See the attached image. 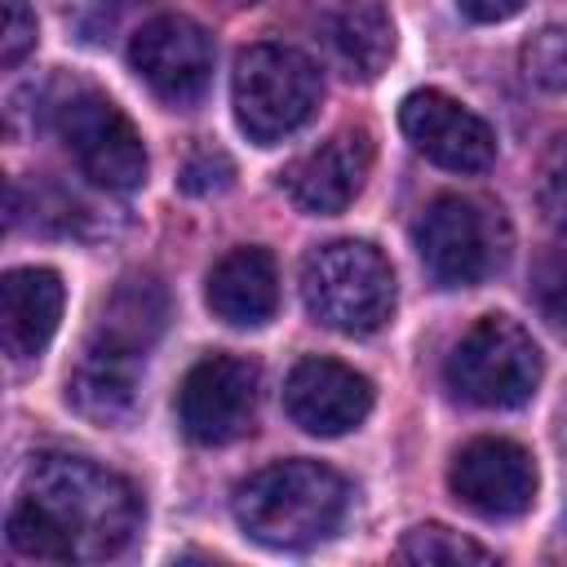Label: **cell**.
I'll return each instance as SVG.
<instances>
[{"mask_svg":"<svg viewBox=\"0 0 567 567\" xmlns=\"http://www.w3.org/2000/svg\"><path fill=\"white\" fill-rule=\"evenodd\" d=\"M142 527L137 487L71 452L31 461L22 492L9 509V545L40 563H102L128 549Z\"/></svg>","mask_w":567,"mask_h":567,"instance_id":"cell-1","label":"cell"},{"mask_svg":"<svg viewBox=\"0 0 567 567\" xmlns=\"http://www.w3.org/2000/svg\"><path fill=\"white\" fill-rule=\"evenodd\" d=\"M350 505V487L346 478L323 465V461H275L257 474H248L235 496V523L244 527V536H252L266 549H310L319 540H328Z\"/></svg>","mask_w":567,"mask_h":567,"instance_id":"cell-2","label":"cell"},{"mask_svg":"<svg viewBox=\"0 0 567 567\" xmlns=\"http://www.w3.org/2000/svg\"><path fill=\"white\" fill-rule=\"evenodd\" d=\"M301 301L315 323L346 337H368L394 315V270L377 244L332 239L306 252Z\"/></svg>","mask_w":567,"mask_h":567,"instance_id":"cell-3","label":"cell"},{"mask_svg":"<svg viewBox=\"0 0 567 567\" xmlns=\"http://www.w3.org/2000/svg\"><path fill=\"white\" fill-rule=\"evenodd\" d=\"M319 97H323L319 66L292 44L266 40V44H248L235 58L230 102H235L239 128L257 146H275L284 137H292L315 115Z\"/></svg>","mask_w":567,"mask_h":567,"instance_id":"cell-4","label":"cell"},{"mask_svg":"<svg viewBox=\"0 0 567 567\" xmlns=\"http://www.w3.org/2000/svg\"><path fill=\"white\" fill-rule=\"evenodd\" d=\"M443 381L474 408H523L540 385V350L509 315H483L452 346Z\"/></svg>","mask_w":567,"mask_h":567,"instance_id":"cell-5","label":"cell"},{"mask_svg":"<svg viewBox=\"0 0 567 567\" xmlns=\"http://www.w3.org/2000/svg\"><path fill=\"white\" fill-rule=\"evenodd\" d=\"M53 128L80 173L115 195H128L146 182V146L133 120L97 89L71 84L53 97Z\"/></svg>","mask_w":567,"mask_h":567,"instance_id":"cell-6","label":"cell"},{"mask_svg":"<svg viewBox=\"0 0 567 567\" xmlns=\"http://www.w3.org/2000/svg\"><path fill=\"white\" fill-rule=\"evenodd\" d=\"M416 252L434 284L474 288L509 261V221L470 195H439L416 221Z\"/></svg>","mask_w":567,"mask_h":567,"instance_id":"cell-7","label":"cell"},{"mask_svg":"<svg viewBox=\"0 0 567 567\" xmlns=\"http://www.w3.org/2000/svg\"><path fill=\"white\" fill-rule=\"evenodd\" d=\"M257 363L239 354H208L199 359L177 390V421L190 443L221 447L252 430L257 416Z\"/></svg>","mask_w":567,"mask_h":567,"instance_id":"cell-8","label":"cell"},{"mask_svg":"<svg viewBox=\"0 0 567 567\" xmlns=\"http://www.w3.org/2000/svg\"><path fill=\"white\" fill-rule=\"evenodd\" d=\"M213 35L182 13H159L128 40V66L168 106H195L213 80Z\"/></svg>","mask_w":567,"mask_h":567,"instance_id":"cell-9","label":"cell"},{"mask_svg":"<svg viewBox=\"0 0 567 567\" xmlns=\"http://www.w3.org/2000/svg\"><path fill=\"white\" fill-rule=\"evenodd\" d=\"M447 487L478 518H518L536 501V461L514 439H470L447 465Z\"/></svg>","mask_w":567,"mask_h":567,"instance_id":"cell-10","label":"cell"},{"mask_svg":"<svg viewBox=\"0 0 567 567\" xmlns=\"http://www.w3.org/2000/svg\"><path fill=\"white\" fill-rule=\"evenodd\" d=\"M399 128L430 164L452 173H483L496 159L492 124L443 89H412L399 106Z\"/></svg>","mask_w":567,"mask_h":567,"instance_id":"cell-11","label":"cell"},{"mask_svg":"<svg viewBox=\"0 0 567 567\" xmlns=\"http://www.w3.org/2000/svg\"><path fill=\"white\" fill-rule=\"evenodd\" d=\"M284 408H288L292 425H301L306 434L337 439V434H350L354 425L368 421L372 381L363 372H354L350 363H341V359L310 354L288 372Z\"/></svg>","mask_w":567,"mask_h":567,"instance_id":"cell-12","label":"cell"},{"mask_svg":"<svg viewBox=\"0 0 567 567\" xmlns=\"http://www.w3.org/2000/svg\"><path fill=\"white\" fill-rule=\"evenodd\" d=\"M368 168H372V133L368 128H341L284 168V190L301 213L337 217L363 190Z\"/></svg>","mask_w":567,"mask_h":567,"instance_id":"cell-13","label":"cell"},{"mask_svg":"<svg viewBox=\"0 0 567 567\" xmlns=\"http://www.w3.org/2000/svg\"><path fill=\"white\" fill-rule=\"evenodd\" d=\"M66 288L49 266H18L0 279V341L13 363L44 354L58 332Z\"/></svg>","mask_w":567,"mask_h":567,"instance_id":"cell-14","label":"cell"},{"mask_svg":"<svg viewBox=\"0 0 567 567\" xmlns=\"http://www.w3.org/2000/svg\"><path fill=\"white\" fill-rule=\"evenodd\" d=\"M208 310L230 328H261L279 310V270L275 257L257 244L230 248L208 270Z\"/></svg>","mask_w":567,"mask_h":567,"instance_id":"cell-15","label":"cell"},{"mask_svg":"<svg viewBox=\"0 0 567 567\" xmlns=\"http://www.w3.org/2000/svg\"><path fill=\"white\" fill-rule=\"evenodd\" d=\"M319 31L350 80H377L394 58V18L381 0H337Z\"/></svg>","mask_w":567,"mask_h":567,"instance_id":"cell-16","label":"cell"},{"mask_svg":"<svg viewBox=\"0 0 567 567\" xmlns=\"http://www.w3.org/2000/svg\"><path fill=\"white\" fill-rule=\"evenodd\" d=\"M146 359L106 350V346H84L66 377V403L93 421V425H124L137 408V377Z\"/></svg>","mask_w":567,"mask_h":567,"instance_id":"cell-17","label":"cell"},{"mask_svg":"<svg viewBox=\"0 0 567 567\" xmlns=\"http://www.w3.org/2000/svg\"><path fill=\"white\" fill-rule=\"evenodd\" d=\"M168 323V292L155 275H128L115 284V292L102 301L97 328H93V346L146 359V350L159 341Z\"/></svg>","mask_w":567,"mask_h":567,"instance_id":"cell-18","label":"cell"},{"mask_svg":"<svg viewBox=\"0 0 567 567\" xmlns=\"http://www.w3.org/2000/svg\"><path fill=\"white\" fill-rule=\"evenodd\" d=\"M399 558L408 563H496V554L443 523H421L399 540Z\"/></svg>","mask_w":567,"mask_h":567,"instance_id":"cell-19","label":"cell"},{"mask_svg":"<svg viewBox=\"0 0 567 567\" xmlns=\"http://www.w3.org/2000/svg\"><path fill=\"white\" fill-rule=\"evenodd\" d=\"M523 75L549 93H567V22H554V27H540L523 53Z\"/></svg>","mask_w":567,"mask_h":567,"instance_id":"cell-20","label":"cell"},{"mask_svg":"<svg viewBox=\"0 0 567 567\" xmlns=\"http://www.w3.org/2000/svg\"><path fill=\"white\" fill-rule=\"evenodd\" d=\"M536 208L545 226L567 235V133H558L536 164Z\"/></svg>","mask_w":567,"mask_h":567,"instance_id":"cell-21","label":"cell"},{"mask_svg":"<svg viewBox=\"0 0 567 567\" xmlns=\"http://www.w3.org/2000/svg\"><path fill=\"white\" fill-rule=\"evenodd\" d=\"M235 182V164L221 155V151H195L190 159H186V168H182V190L186 195H217V190H226Z\"/></svg>","mask_w":567,"mask_h":567,"instance_id":"cell-22","label":"cell"},{"mask_svg":"<svg viewBox=\"0 0 567 567\" xmlns=\"http://www.w3.org/2000/svg\"><path fill=\"white\" fill-rule=\"evenodd\" d=\"M35 49V9L27 0H4V35H0V66H18Z\"/></svg>","mask_w":567,"mask_h":567,"instance_id":"cell-23","label":"cell"},{"mask_svg":"<svg viewBox=\"0 0 567 567\" xmlns=\"http://www.w3.org/2000/svg\"><path fill=\"white\" fill-rule=\"evenodd\" d=\"M536 306L554 328H567V261L545 270V279L536 284Z\"/></svg>","mask_w":567,"mask_h":567,"instance_id":"cell-24","label":"cell"},{"mask_svg":"<svg viewBox=\"0 0 567 567\" xmlns=\"http://www.w3.org/2000/svg\"><path fill=\"white\" fill-rule=\"evenodd\" d=\"M527 0H456V9L470 18V22H505L523 9Z\"/></svg>","mask_w":567,"mask_h":567,"instance_id":"cell-25","label":"cell"},{"mask_svg":"<svg viewBox=\"0 0 567 567\" xmlns=\"http://www.w3.org/2000/svg\"><path fill=\"white\" fill-rule=\"evenodd\" d=\"M563 452H567V421H563Z\"/></svg>","mask_w":567,"mask_h":567,"instance_id":"cell-26","label":"cell"}]
</instances>
